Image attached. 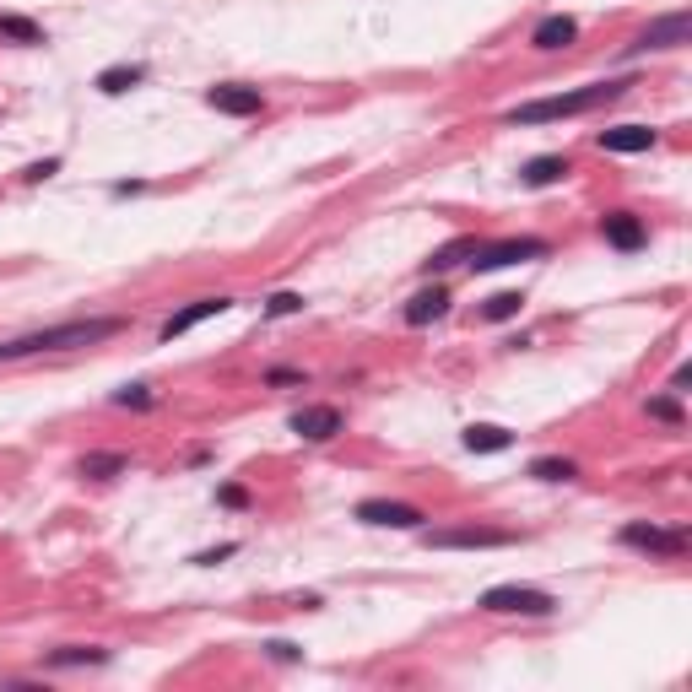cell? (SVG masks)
I'll return each instance as SVG.
<instances>
[{
  "mask_svg": "<svg viewBox=\"0 0 692 692\" xmlns=\"http://www.w3.org/2000/svg\"><path fill=\"white\" fill-rule=\"evenodd\" d=\"M125 330L119 314H98V319H65V325H44V330H28V336H11L0 341V363H22V357H38V352H76V346H98Z\"/></svg>",
  "mask_w": 692,
  "mask_h": 692,
  "instance_id": "6da1fadb",
  "label": "cell"
},
{
  "mask_svg": "<svg viewBox=\"0 0 692 692\" xmlns=\"http://www.w3.org/2000/svg\"><path fill=\"white\" fill-rule=\"evenodd\" d=\"M633 82H595V87H579V92H557V98H536V103H519L503 119L509 125H547V119H574V114H590L601 109V103L622 98Z\"/></svg>",
  "mask_w": 692,
  "mask_h": 692,
  "instance_id": "7a4b0ae2",
  "label": "cell"
},
{
  "mask_svg": "<svg viewBox=\"0 0 692 692\" xmlns=\"http://www.w3.org/2000/svg\"><path fill=\"white\" fill-rule=\"evenodd\" d=\"M482 611H498V617H552L557 595L536 590V584H492V590L476 595Z\"/></svg>",
  "mask_w": 692,
  "mask_h": 692,
  "instance_id": "3957f363",
  "label": "cell"
},
{
  "mask_svg": "<svg viewBox=\"0 0 692 692\" xmlns=\"http://www.w3.org/2000/svg\"><path fill=\"white\" fill-rule=\"evenodd\" d=\"M617 541H622V547L649 552V557H682L687 552V530L682 525L665 530V525H649V519H628V525L617 530Z\"/></svg>",
  "mask_w": 692,
  "mask_h": 692,
  "instance_id": "277c9868",
  "label": "cell"
},
{
  "mask_svg": "<svg viewBox=\"0 0 692 692\" xmlns=\"http://www.w3.org/2000/svg\"><path fill=\"white\" fill-rule=\"evenodd\" d=\"M552 255V244L547 238H498V244H476V255L471 265L476 271H503V265H519V260H547Z\"/></svg>",
  "mask_w": 692,
  "mask_h": 692,
  "instance_id": "5b68a950",
  "label": "cell"
},
{
  "mask_svg": "<svg viewBox=\"0 0 692 692\" xmlns=\"http://www.w3.org/2000/svg\"><path fill=\"white\" fill-rule=\"evenodd\" d=\"M514 530H487V525H460V530H428V547L444 552H492V547H514Z\"/></svg>",
  "mask_w": 692,
  "mask_h": 692,
  "instance_id": "8992f818",
  "label": "cell"
},
{
  "mask_svg": "<svg viewBox=\"0 0 692 692\" xmlns=\"http://www.w3.org/2000/svg\"><path fill=\"white\" fill-rule=\"evenodd\" d=\"M357 519L363 525H379V530H422V514L417 503H395V498H363L357 503Z\"/></svg>",
  "mask_w": 692,
  "mask_h": 692,
  "instance_id": "52a82bcc",
  "label": "cell"
},
{
  "mask_svg": "<svg viewBox=\"0 0 692 692\" xmlns=\"http://www.w3.org/2000/svg\"><path fill=\"white\" fill-rule=\"evenodd\" d=\"M206 109L233 114V119H255L265 109V92L249 82H217V87H206Z\"/></svg>",
  "mask_w": 692,
  "mask_h": 692,
  "instance_id": "ba28073f",
  "label": "cell"
},
{
  "mask_svg": "<svg viewBox=\"0 0 692 692\" xmlns=\"http://www.w3.org/2000/svg\"><path fill=\"white\" fill-rule=\"evenodd\" d=\"M287 428L298 438H309V444H325V438H336L346 428V417H341V406H298Z\"/></svg>",
  "mask_w": 692,
  "mask_h": 692,
  "instance_id": "9c48e42d",
  "label": "cell"
},
{
  "mask_svg": "<svg viewBox=\"0 0 692 692\" xmlns=\"http://www.w3.org/2000/svg\"><path fill=\"white\" fill-rule=\"evenodd\" d=\"M687 33H692L687 11H671V17L649 22V28L633 38V44H628V55H644V49H676V44H687Z\"/></svg>",
  "mask_w": 692,
  "mask_h": 692,
  "instance_id": "30bf717a",
  "label": "cell"
},
{
  "mask_svg": "<svg viewBox=\"0 0 692 692\" xmlns=\"http://www.w3.org/2000/svg\"><path fill=\"white\" fill-rule=\"evenodd\" d=\"M601 238L611 249H622V255H633V249L649 244V228H644V217H633V211H606V217H601Z\"/></svg>",
  "mask_w": 692,
  "mask_h": 692,
  "instance_id": "8fae6325",
  "label": "cell"
},
{
  "mask_svg": "<svg viewBox=\"0 0 692 692\" xmlns=\"http://www.w3.org/2000/svg\"><path fill=\"white\" fill-rule=\"evenodd\" d=\"M233 309V298H195L190 309H179V314H168L163 319V341H173V336H184V330H195V325H206V319H217V314H228Z\"/></svg>",
  "mask_w": 692,
  "mask_h": 692,
  "instance_id": "7c38bea8",
  "label": "cell"
},
{
  "mask_svg": "<svg viewBox=\"0 0 692 692\" xmlns=\"http://www.w3.org/2000/svg\"><path fill=\"white\" fill-rule=\"evenodd\" d=\"M660 136L649 125H611V130H601V136H595V146H601V152H649V146H655Z\"/></svg>",
  "mask_w": 692,
  "mask_h": 692,
  "instance_id": "4fadbf2b",
  "label": "cell"
},
{
  "mask_svg": "<svg viewBox=\"0 0 692 692\" xmlns=\"http://www.w3.org/2000/svg\"><path fill=\"white\" fill-rule=\"evenodd\" d=\"M579 38V22L574 17H541L536 33H530V44L541 49V55H557V49H568Z\"/></svg>",
  "mask_w": 692,
  "mask_h": 692,
  "instance_id": "5bb4252c",
  "label": "cell"
},
{
  "mask_svg": "<svg viewBox=\"0 0 692 692\" xmlns=\"http://www.w3.org/2000/svg\"><path fill=\"white\" fill-rule=\"evenodd\" d=\"M509 444H514V433L498 428V422H471V428H465V449H471V455H503Z\"/></svg>",
  "mask_w": 692,
  "mask_h": 692,
  "instance_id": "9a60e30c",
  "label": "cell"
},
{
  "mask_svg": "<svg viewBox=\"0 0 692 692\" xmlns=\"http://www.w3.org/2000/svg\"><path fill=\"white\" fill-rule=\"evenodd\" d=\"M449 314V292L444 287H428V292H417V298L406 303V325H433V319H444Z\"/></svg>",
  "mask_w": 692,
  "mask_h": 692,
  "instance_id": "2e32d148",
  "label": "cell"
},
{
  "mask_svg": "<svg viewBox=\"0 0 692 692\" xmlns=\"http://www.w3.org/2000/svg\"><path fill=\"white\" fill-rule=\"evenodd\" d=\"M146 82V65H109V71H98V87L103 98H119V92H130V87H141Z\"/></svg>",
  "mask_w": 692,
  "mask_h": 692,
  "instance_id": "e0dca14e",
  "label": "cell"
},
{
  "mask_svg": "<svg viewBox=\"0 0 692 692\" xmlns=\"http://www.w3.org/2000/svg\"><path fill=\"white\" fill-rule=\"evenodd\" d=\"M568 173V157H530L525 168H519V179L530 184V190H547V184H557Z\"/></svg>",
  "mask_w": 692,
  "mask_h": 692,
  "instance_id": "ac0fdd59",
  "label": "cell"
},
{
  "mask_svg": "<svg viewBox=\"0 0 692 692\" xmlns=\"http://www.w3.org/2000/svg\"><path fill=\"white\" fill-rule=\"evenodd\" d=\"M476 244H482V238H455V244L433 249V255L422 260V265H428V276H433V271H449V265H465V260L476 255Z\"/></svg>",
  "mask_w": 692,
  "mask_h": 692,
  "instance_id": "d6986e66",
  "label": "cell"
},
{
  "mask_svg": "<svg viewBox=\"0 0 692 692\" xmlns=\"http://www.w3.org/2000/svg\"><path fill=\"white\" fill-rule=\"evenodd\" d=\"M0 44H44V28H38V22L33 17H11V11H6V17H0Z\"/></svg>",
  "mask_w": 692,
  "mask_h": 692,
  "instance_id": "ffe728a7",
  "label": "cell"
},
{
  "mask_svg": "<svg viewBox=\"0 0 692 692\" xmlns=\"http://www.w3.org/2000/svg\"><path fill=\"white\" fill-rule=\"evenodd\" d=\"M125 455H114V449H92V455H82V465H76V471L82 476H98V482H109V476H119L125 471Z\"/></svg>",
  "mask_w": 692,
  "mask_h": 692,
  "instance_id": "44dd1931",
  "label": "cell"
},
{
  "mask_svg": "<svg viewBox=\"0 0 692 692\" xmlns=\"http://www.w3.org/2000/svg\"><path fill=\"white\" fill-rule=\"evenodd\" d=\"M530 476H536V482H574L579 465L568 455H541V460H530Z\"/></svg>",
  "mask_w": 692,
  "mask_h": 692,
  "instance_id": "7402d4cb",
  "label": "cell"
},
{
  "mask_svg": "<svg viewBox=\"0 0 692 692\" xmlns=\"http://www.w3.org/2000/svg\"><path fill=\"white\" fill-rule=\"evenodd\" d=\"M109 660V649H92V644H65V649H55V655H49V665H103Z\"/></svg>",
  "mask_w": 692,
  "mask_h": 692,
  "instance_id": "603a6c76",
  "label": "cell"
},
{
  "mask_svg": "<svg viewBox=\"0 0 692 692\" xmlns=\"http://www.w3.org/2000/svg\"><path fill=\"white\" fill-rule=\"evenodd\" d=\"M519 309H525V292H492V298L482 303V319L498 325V319H514Z\"/></svg>",
  "mask_w": 692,
  "mask_h": 692,
  "instance_id": "cb8c5ba5",
  "label": "cell"
},
{
  "mask_svg": "<svg viewBox=\"0 0 692 692\" xmlns=\"http://www.w3.org/2000/svg\"><path fill=\"white\" fill-rule=\"evenodd\" d=\"M649 417L676 428V422H682V401H676V395H655V401H649Z\"/></svg>",
  "mask_w": 692,
  "mask_h": 692,
  "instance_id": "d4e9b609",
  "label": "cell"
},
{
  "mask_svg": "<svg viewBox=\"0 0 692 692\" xmlns=\"http://www.w3.org/2000/svg\"><path fill=\"white\" fill-rule=\"evenodd\" d=\"M298 309H303V298H298V292H276V298L265 303V314H271V319H282V314H298Z\"/></svg>",
  "mask_w": 692,
  "mask_h": 692,
  "instance_id": "484cf974",
  "label": "cell"
},
{
  "mask_svg": "<svg viewBox=\"0 0 692 692\" xmlns=\"http://www.w3.org/2000/svg\"><path fill=\"white\" fill-rule=\"evenodd\" d=\"M114 406H136V411H146V406H152V395H146V384H130V390L114 395Z\"/></svg>",
  "mask_w": 692,
  "mask_h": 692,
  "instance_id": "4316f807",
  "label": "cell"
},
{
  "mask_svg": "<svg viewBox=\"0 0 692 692\" xmlns=\"http://www.w3.org/2000/svg\"><path fill=\"white\" fill-rule=\"evenodd\" d=\"M217 503L222 509H249V492L244 487H217Z\"/></svg>",
  "mask_w": 692,
  "mask_h": 692,
  "instance_id": "83f0119b",
  "label": "cell"
},
{
  "mask_svg": "<svg viewBox=\"0 0 692 692\" xmlns=\"http://www.w3.org/2000/svg\"><path fill=\"white\" fill-rule=\"evenodd\" d=\"M49 173H60V157H44V163H33L28 173H22V179H28V184H44Z\"/></svg>",
  "mask_w": 692,
  "mask_h": 692,
  "instance_id": "f1b7e54d",
  "label": "cell"
},
{
  "mask_svg": "<svg viewBox=\"0 0 692 692\" xmlns=\"http://www.w3.org/2000/svg\"><path fill=\"white\" fill-rule=\"evenodd\" d=\"M233 552H238V541H222L217 552H195L190 563H201V568H211V563H222V557H233Z\"/></svg>",
  "mask_w": 692,
  "mask_h": 692,
  "instance_id": "f546056e",
  "label": "cell"
},
{
  "mask_svg": "<svg viewBox=\"0 0 692 692\" xmlns=\"http://www.w3.org/2000/svg\"><path fill=\"white\" fill-rule=\"evenodd\" d=\"M265 384H303V368H271Z\"/></svg>",
  "mask_w": 692,
  "mask_h": 692,
  "instance_id": "4dcf8cb0",
  "label": "cell"
},
{
  "mask_svg": "<svg viewBox=\"0 0 692 692\" xmlns=\"http://www.w3.org/2000/svg\"><path fill=\"white\" fill-rule=\"evenodd\" d=\"M265 649H271L276 660H298V655H303V649H298V644H287V638H271V644H265Z\"/></svg>",
  "mask_w": 692,
  "mask_h": 692,
  "instance_id": "1f68e13d",
  "label": "cell"
},
{
  "mask_svg": "<svg viewBox=\"0 0 692 692\" xmlns=\"http://www.w3.org/2000/svg\"><path fill=\"white\" fill-rule=\"evenodd\" d=\"M141 190H146L141 179H119V184H114V195H141Z\"/></svg>",
  "mask_w": 692,
  "mask_h": 692,
  "instance_id": "d6a6232c",
  "label": "cell"
}]
</instances>
